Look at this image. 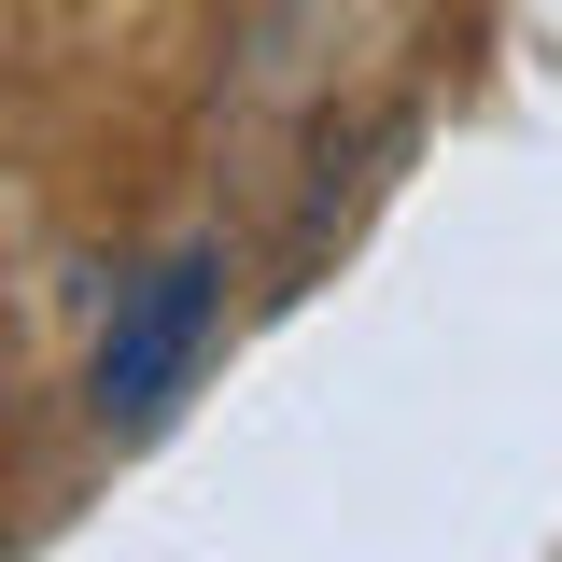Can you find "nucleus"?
<instances>
[{
	"mask_svg": "<svg viewBox=\"0 0 562 562\" xmlns=\"http://www.w3.org/2000/svg\"><path fill=\"white\" fill-rule=\"evenodd\" d=\"M211 310H225V254L211 239H183V254H155V268L113 295V324H99V366H85V408L113 422V436H140V422H169V394L198 380L211 351Z\"/></svg>",
	"mask_w": 562,
	"mask_h": 562,
	"instance_id": "f257e3e1",
	"label": "nucleus"
}]
</instances>
